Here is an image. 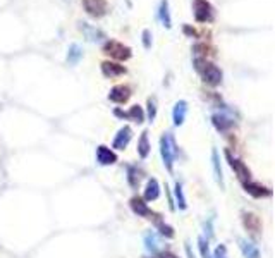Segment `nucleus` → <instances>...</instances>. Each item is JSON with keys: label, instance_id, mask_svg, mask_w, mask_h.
Returning a JSON list of instances; mask_svg holds the SVG:
<instances>
[{"label": "nucleus", "instance_id": "11", "mask_svg": "<svg viewBox=\"0 0 275 258\" xmlns=\"http://www.w3.org/2000/svg\"><path fill=\"white\" fill-rule=\"evenodd\" d=\"M131 208H133V210H134V214L141 215V217H148V219H152V217H158V215L153 214V212L150 210L148 207H146L145 201H143L141 198H138V196H134L133 200H131Z\"/></svg>", "mask_w": 275, "mask_h": 258}, {"label": "nucleus", "instance_id": "26", "mask_svg": "<svg viewBox=\"0 0 275 258\" xmlns=\"http://www.w3.org/2000/svg\"><path fill=\"white\" fill-rule=\"evenodd\" d=\"M176 198H177V203H179L181 210H184L187 205H186V198H184V193H183V186H181L179 183L176 184Z\"/></svg>", "mask_w": 275, "mask_h": 258}, {"label": "nucleus", "instance_id": "19", "mask_svg": "<svg viewBox=\"0 0 275 258\" xmlns=\"http://www.w3.org/2000/svg\"><path fill=\"white\" fill-rule=\"evenodd\" d=\"M83 57V48L79 47L78 43H72L69 45V50H67V62L69 65H76Z\"/></svg>", "mask_w": 275, "mask_h": 258}, {"label": "nucleus", "instance_id": "13", "mask_svg": "<svg viewBox=\"0 0 275 258\" xmlns=\"http://www.w3.org/2000/svg\"><path fill=\"white\" fill-rule=\"evenodd\" d=\"M79 30L85 33V36L88 38L90 41H100L102 38H105V33L102 30H96V28L90 26L88 23H79Z\"/></svg>", "mask_w": 275, "mask_h": 258}, {"label": "nucleus", "instance_id": "24", "mask_svg": "<svg viewBox=\"0 0 275 258\" xmlns=\"http://www.w3.org/2000/svg\"><path fill=\"white\" fill-rule=\"evenodd\" d=\"M129 184L133 188H138L139 184V179H141V170H138L136 167H129Z\"/></svg>", "mask_w": 275, "mask_h": 258}, {"label": "nucleus", "instance_id": "4", "mask_svg": "<svg viewBox=\"0 0 275 258\" xmlns=\"http://www.w3.org/2000/svg\"><path fill=\"white\" fill-rule=\"evenodd\" d=\"M193 9H194V19L198 23H210L214 21V7L208 0H193Z\"/></svg>", "mask_w": 275, "mask_h": 258}, {"label": "nucleus", "instance_id": "7", "mask_svg": "<svg viewBox=\"0 0 275 258\" xmlns=\"http://www.w3.org/2000/svg\"><path fill=\"white\" fill-rule=\"evenodd\" d=\"M129 98H131V88L124 85L114 86L109 93V100H112V102H116V103H126Z\"/></svg>", "mask_w": 275, "mask_h": 258}, {"label": "nucleus", "instance_id": "22", "mask_svg": "<svg viewBox=\"0 0 275 258\" xmlns=\"http://www.w3.org/2000/svg\"><path fill=\"white\" fill-rule=\"evenodd\" d=\"M124 117H127V119H133L134 123H143L145 121V112H143V109L139 105H134V107H131V110L129 112H126V116Z\"/></svg>", "mask_w": 275, "mask_h": 258}, {"label": "nucleus", "instance_id": "2", "mask_svg": "<svg viewBox=\"0 0 275 258\" xmlns=\"http://www.w3.org/2000/svg\"><path fill=\"white\" fill-rule=\"evenodd\" d=\"M194 64H196V71L201 74V78H203L205 83H208V85H212V86L220 85L222 71L217 67V65L212 64V62L201 61V59H196V61H194Z\"/></svg>", "mask_w": 275, "mask_h": 258}, {"label": "nucleus", "instance_id": "8", "mask_svg": "<svg viewBox=\"0 0 275 258\" xmlns=\"http://www.w3.org/2000/svg\"><path fill=\"white\" fill-rule=\"evenodd\" d=\"M131 138H133V129H131L129 126H124L122 129H119V132H117L116 139H114L112 148H116V150H124L127 145H129Z\"/></svg>", "mask_w": 275, "mask_h": 258}, {"label": "nucleus", "instance_id": "17", "mask_svg": "<svg viewBox=\"0 0 275 258\" xmlns=\"http://www.w3.org/2000/svg\"><path fill=\"white\" fill-rule=\"evenodd\" d=\"M212 121H214L215 128H217L218 131H227L229 128L234 126V121L225 116V114H215V116L212 117Z\"/></svg>", "mask_w": 275, "mask_h": 258}, {"label": "nucleus", "instance_id": "30", "mask_svg": "<svg viewBox=\"0 0 275 258\" xmlns=\"http://www.w3.org/2000/svg\"><path fill=\"white\" fill-rule=\"evenodd\" d=\"M143 45H145V48L152 47V33H150V30L143 31Z\"/></svg>", "mask_w": 275, "mask_h": 258}, {"label": "nucleus", "instance_id": "31", "mask_svg": "<svg viewBox=\"0 0 275 258\" xmlns=\"http://www.w3.org/2000/svg\"><path fill=\"white\" fill-rule=\"evenodd\" d=\"M184 33H186V34H191V36H196V31L191 30L189 26H184Z\"/></svg>", "mask_w": 275, "mask_h": 258}, {"label": "nucleus", "instance_id": "28", "mask_svg": "<svg viewBox=\"0 0 275 258\" xmlns=\"http://www.w3.org/2000/svg\"><path fill=\"white\" fill-rule=\"evenodd\" d=\"M156 226H158V229L162 231V234L163 236H167V238H172L174 236V231H172V227L170 226H167V224H162V222H156Z\"/></svg>", "mask_w": 275, "mask_h": 258}, {"label": "nucleus", "instance_id": "20", "mask_svg": "<svg viewBox=\"0 0 275 258\" xmlns=\"http://www.w3.org/2000/svg\"><path fill=\"white\" fill-rule=\"evenodd\" d=\"M158 17H160V21H162V24L165 28L172 26V19H170V12H169V0H162V2H160Z\"/></svg>", "mask_w": 275, "mask_h": 258}, {"label": "nucleus", "instance_id": "12", "mask_svg": "<svg viewBox=\"0 0 275 258\" xmlns=\"http://www.w3.org/2000/svg\"><path fill=\"white\" fill-rule=\"evenodd\" d=\"M186 114H187V102L186 100H179V102L174 105V112H172V119L176 126H181L186 119Z\"/></svg>", "mask_w": 275, "mask_h": 258}, {"label": "nucleus", "instance_id": "14", "mask_svg": "<svg viewBox=\"0 0 275 258\" xmlns=\"http://www.w3.org/2000/svg\"><path fill=\"white\" fill-rule=\"evenodd\" d=\"M244 190H246V193L253 194L255 198L270 196V194H272V191H270L269 188L262 186V184H258V183H244Z\"/></svg>", "mask_w": 275, "mask_h": 258}, {"label": "nucleus", "instance_id": "23", "mask_svg": "<svg viewBox=\"0 0 275 258\" xmlns=\"http://www.w3.org/2000/svg\"><path fill=\"white\" fill-rule=\"evenodd\" d=\"M145 246L148 252H156V248H158V236L155 234V232H146L145 234Z\"/></svg>", "mask_w": 275, "mask_h": 258}, {"label": "nucleus", "instance_id": "6", "mask_svg": "<svg viewBox=\"0 0 275 258\" xmlns=\"http://www.w3.org/2000/svg\"><path fill=\"white\" fill-rule=\"evenodd\" d=\"M83 7L92 17H102L107 12L105 0H83Z\"/></svg>", "mask_w": 275, "mask_h": 258}, {"label": "nucleus", "instance_id": "16", "mask_svg": "<svg viewBox=\"0 0 275 258\" xmlns=\"http://www.w3.org/2000/svg\"><path fill=\"white\" fill-rule=\"evenodd\" d=\"M158 196H160V184H158V181L150 179L148 184H146V190H145V200L155 201Z\"/></svg>", "mask_w": 275, "mask_h": 258}, {"label": "nucleus", "instance_id": "21", "mask_svg": "<svg viewBox=\"0 0 275 258\" xmlns=\"http://www.w3.org/2000/svg\"><path fill=\"white\" fill-rule=\"evenodd\" d=\"M138 153L141 159H146L150 153V143H148V132L143 131L141 132V138H139V143H138Z\"/></svg>", "mask_w": 275, "mask_h": 258}, {"label": "nucleus", "instance_id": "27", "mask_svg": "<svg viewBox=\"0 0 275 258\" xmlns=\"http://www.w3.org/2000/svg\"><path fill=\"white\" fill-rule=\"evenodd\" d=\"M198 246H200L201 257H203V258H212V257H210V250H208V243L205 241V238H200V239H198Z\"/></svg>", "mask_w": 275, "mask_h": 258}, {"label": "nucleus", "instance_id": "5", "mask_svg": "<svg viewBox=\"0 0 275 258\" xmlns=\"http://www.w3.org/2000/svg\"><path fill=\"white\" fill-rule=\"evenodd\" d=\"M225 159H227L229 165L232 167V170H234V172L238 174V176L241 177L243 181H246V183H248L249 177H251V172H249L248 167H246L244 163H243L239 159H236V157H232V153L229 152V150H225Z\"/></svg>", "mask_w": 275, "mask_h": 258}, {"label": "nucleus", "instance_id": "1", "mask_svg": "<svg viewBox=\"0 0 275 258\" xmlns=\"http://www.w3.org/2000/svg\"><path fill=\"white\" fill-rule=\"evenodd\" d=\"M160 153H162L163 165L167 167L169 172H172L174 162H176V157H177V145L172 132H165L162 136V139H160Z\"/></svg>", "mask_w": 275, "mask_h": 258}, {"label": "nucleus", "instance_id": "25", "mask_svg": "<svg viewBox=\"0 0 275 258\" xmlns=\"http://www.w3.org/2000/svg\"><path fill=\"white\" fill-rule=\"evenodd\" d=\"M148 117H150V123H153L156 117V98L155 97H150L148 98Z\"/></svg>", "mask_w": 275, "mask_h": 258}, {"label": "nucleus", "instance_id": "9", "mask_svg": "<svg viewBox=\"0 0 275 258\" xmlns=\"http://www.w3.org/2000/svg\"><path fill=\"white\" fill-rule=\"evenodd\" d=\"M96 160H98L100 165H112V163L117 162V155L110 148L100 145L96 148Z\"/></svg>", "mask_w": 275, "mask_h": 258}, {"label": "nucleus", "instance_id": "18", "mask_svg": "<svg viewBox=\"0 0 275 258\" xmlns=\"http://www.w3.org/2000/svg\"><path fill=\"white\" fill-rule=\"evenodd\" d=\"M239 246H241V252L244 258H260V252L251 241H246V239H239Z\"/></svg>", "mask_w": 275, "mask_h": 258}, {"label": "nucleus", "instance_id": "10", "mask_svg": "<svg viewBox=\"0 0 275 258\" xmlns=\"http://www.w3.org/2000/svg\"><path fill=\"white\" fill-rule=\"evenodd\" d=\"M102 72L107 78H117V76L126 74V67L121 64H116V62L105 61V62H102Z\"/></svg>", "mask_w": 275, "mask_h": 258}, {"label": "nucleus", "instance_id": "15", "mask_svg": "<svg viewBox=\"0 0 275 258\" xmlns=\"http://www.w3.org/2000/svg\"><path fill=\"white\" fill-rule=\"evenodd\" d=\"M212 165H214V172H215V179L220 184V188L224 190V176H222V167H220V157H218L217 150H212Z\"/></svg>", "mask_w": 275, "mask_h": 258}, {"label": "nucleus", "instance_id": "29", "mask_svg": "<svg viewBox=\"0 0 275 258\" xmlns=\"http://www.w3.org/2000/svg\"><path fill=\"white\" fill-rule=\"evenodd\" d=\"M214 258H227V248L224 245H218L214 253Z\"/></svg>", "mask_w": 275, "mask_h": 258}, {"label": "nucleus", "instance_id": "3", "mask_svg": "<svg viewBox=\"0 0 275 258\" xmlns=\"http://www.w3.org/2000/svg\"><path fill=\"white\" fill-rule=\"evenodd\" d=\"M103 54L116 59V61H127L131 57V48L116 40H109L103 45Z\"/></svg>", "mask_w": 275, "mask_h": 258}]
</instances>
